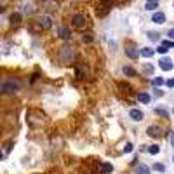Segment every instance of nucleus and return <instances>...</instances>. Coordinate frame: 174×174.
I'll return each instance as SVG.
<instances>
[{
	"mask_svg": "<svg viewBox=\"0 0 174 174\" xmlns=\"http://www.w3.org/2000/svg\"><path fill=\"white\" fill-rule=\"evenodd\" d=\"M118 89H122V92H131L132 87L129 85V84H125V82H118Z\"/></svg>",
	"mask_w": 174,
	"mask_h": 174,
	"instance_id": "nucleus-14",
	"label": "nucleus"
},
{
	"mask_svg": "<svg viewBox=\"0 0 174 174\" xmlns=\"http://www.w3.org/2000/svg\"><path fill=\"white\" fill-rule=\"evenodd\" d=\"M124 152H125V153H131V152H132V145H131V143H127V145H125Z\"/></svg>",
	"mask_w": 174,
	"mask_h": 174,
	"instance_id": "nucleus-26",
	"label": "nucleus"
},
{
	"mask_svg": "<svg viewBox=\"0 0 174 174\" xmlns=\"http://www.w3.org/2000/svg\"><path fill=\"white\" fill-rule=\"evenodd\" d=\"M148 37H150L152 40H159V33H153V31H150V33H148Z\"/></svg>",
	"mask_w": 174,
	"mask_h": 174,
	"instance_id": "nucleus-25",
	"label": "nucleus"
},
{
	"mask_svg": "<svg viewBox=\"0 0 174 174\" xmlns=\"http://www.w3.org/2000/svg\"><path fill=\"white\" fill-rule=\"evenodd\" d=\"M157 52H159V54H166V52H167V47H166V45H160V47L157 49Z\"/></svg>",
	"mask_w": 174,
	"mask_h": 174,
	"instance_id": "nucleus-21",
	"label": "nucleus"
},
{
	"mask_svg": "<svg viewBox=\"0 0 174 174\" xmlns=\"http://www.w3.org/2000/svg\"><path fill=\"white\" fill-rule=\"evenodd\" d=\"M171 145L174 146V131H172V134H171Z\"/></svg>",
	"mask_w": 174,
	"mask_h": 174,
	"instance_id": "nucleus-30",
	"label": "nucleus"
},
{
	"mask_svg": "<svg viewBox=\"0 0 174 174\" xmlns=\"http://www.w3.org/2000/svg\"><path fill=\"white\" fill-rule=\"evenodd\" d=\"M19 19H21V14H12V16H11L12 25H18V23H19Z\"/></svg>",
	"mask_w": 174,
	"mask_h": 174,
	"instance_id": "nucleus-18",
	"label": "nucleus"
},
{
	"mask_svg": "<svg viewBox=\"0 0 174 174\" xmlns=\"http://www.w3.org/2000/svg\"><path fill=\"white\" fill-rule=\"evenodd\" d=\"M172 7H174V4H172Z\"/></svg>",
	"mask_w": 174,
	"mask_h": 174,
	"instance_id": "nucleus-32",
	"label": "nucleus"
},
{
	"mask_svg": "<svg viewBox=\"0 0 174 174\" xmlns=\"http://www.w3.org/2000/svg\"><path fill=\"white\" fill-rule=\"evenodd\" d=\"M159 152H160V146L159 145H152L150 148H148V153H150V155H157Z\"/></svg>",
	"mask_w": 174,
	"mask_h": 174,
	"instance_id": "nucleus-16",
	"label": "nucleus"
},
{
	"mask_svg": "<svg viewBox=\"0 0 174 174\" xmlns=\"http://www.w3.org/2000/svg\"><path fill=\"white\" fill-rule=\"evenodd\" d=\"M71 26L77 28V30H84V28L87 26L85 16H84V14H73V16H71Z\"/></svg>",
	"mask_w": 174,
	"mask_h": 174,
	"instance_id": "nucleus-2",
	"label": "nucleus"
},
{
	"mask_svg": "<svg viewBox=\"0 0 174 174\" xmlns=\"http://www.w3.org/2000/svg\"><path fill=\"white\" fill-rule=\"evenodd\" d=\"M153 169H155V171H159V172H164V171H166V166H164V164H155Z\"/></svg>",
	"mask_w": 174,
	"mask_h": 174,
	"instance_id": "nucleus-19",
	"label": "nucleus"
},
{
	"mask_svg": "<svg viewBox=\"0 0 174 174\" xmlns=\"http://www.w3.org/2000/svg\"><path fill=\"white\" fill-rule=\"evenodd\" d=\"M125 54L129 56L131 59H138L139 56H141V54H139V51H136L134 47H127V49H125Z\"/></svg>",
	"mask_w": 174,
	"mask_h": 174,
	"instance_id": "nucleus-9",
	"label": "nucleus"
},
{
	"mask_svg": "<svg viewBox=\"0 0 174 174\" xmlns=\"http://www.w3.org/2000/svg\"><path fill=\"white\" fill-rule=\"evenodd\" d=\"M129 115H131V118L134 120V122H141L143 117H145V115H143V111L138 110V108H132V110L129 111Z\"/></svg>",
	"mask_w": 174,
	"mask_h": 174,
	"instance_id": "nucleus-6",
	"label": "nucleus"
},
{
	"mask_svg": "<svg viewBox=\"0 0 174 174\" xmlns=\"http://www.w3.org/2000/svg\"><path fill=\"white\" fill-rule=\"evenodd\" d=\"M124 73L127 77H136V70L132 68V66H124Z\"/></svg>",
	"mask_w": 174,
	"mask_h": 174,
	"instance_id": "nucleus-15",
	"label": "nucleus"
},
{
	"mask_svg": "<svg viewBox=\"0 0 174 174\" xmlns=\"http://www.w3.org/2000/svg\"><path fill=\"white\" fill-rule=\"evenodd\" d=\"M157 113H159V115H164L166 118H169V115H167V111H166V110H162V108H157Z\"/></svg>",
	"mask_w": 174,
	"mask_h": 174,
	"instance_id": "nucleus-24",
	"label": "nucleus"
},
{
	"mask_svg": "<svg viewBox=\"0 0 174 174\" xmlns=\"http://www.w3.org/2000/svg\"><path fill=\"white\" fill-rule=\"evenodd\" d=\"M159 66H160L162 71H169V70H172L174 64H172V61H171L169 57H162V59L159 61Z\"/></svg>",
	"mask_w": 174,
	"mask_h": 174,
	"instance_id": "nucleus-5",
	"label": "nucleus"
},
{
	"mask_svg": "<svg viewBox=\"0 0 174 174\" xmlns=\"http://www.w3.org/2000/svg\"><path fill=\"white\" fill-rule=\"evenodd\" d=\"M136 174H150V167L145 166V164H139L138 169H136Z\"/></svg>",
	"mask_w": 174,
	"mask_h": 174,
	"instance_id": "nucleus-11",
	"label": "nucleus"
},
{
	"mask_svg": "<svg viewBox=\"0 0 174 174\" xmlns=\"http://www.w3.org/2000/svg\"><path fill=\"white\" fill-rule=\"evenodd\" d=\"M111 169H113V167H111V164H104V166H103V172H110Z\"/></svg>",
	"mask_w": 174,
	"mask_h": 174,
	"instance_id": "nucleus-22",
	"label": "nucleus"
},
{
	"mask_svg": "<svg viewBox=\"0 0 174 174\" xmlns=\"http://www.w3.org/2000/svg\"><path fill=\"white\" fill-rule=\"evenodd\" d=\"M141 56H145V57H152L153 54H155V51L153 49H150V47H146V49H141V52H139Z\"/></svg>",
	"mask_w": 174,
	"mask_h": 174,
	"instance_id": "nucleus-13",
	"label": "nucleus"
},
{
	"mask_svg": "<svg viewBox=\"0 0 174 174\" xmlns=\"http://www.w3.org/2000/svg\"><path fill=\"white\" fill-rule=\"evenodd\" d=\"M146 134H148L150 138H162V136H164L162 127H159V125H152V127H148V129H146Z\"/></svg>",
	"mask_w": 174,
	"mask_h": 174,
	"instance_id": "nucleus-4",
	"label": "nucleus"
},
{
	"mask_svg": "<svg viewBox=\"0 0 174 174\" xmlns=\"http://www.w3.org/2000/svg\"><path fill=\"white\" fill-rule=\"evenodd\" d=\"M172 162H174V157H172Z\"/></svg>",
	"mask_w": 174,
	"mask_h": 174,
	"instance_id": "nucleus-31",
	"label": "nucleus"
},
{
	"mask_svg": "<svg viewBox=\"0 0 174 174\" xmlns=\"http://www.w3.org/2000/svg\"><path fill=\"white\" fill-rule=\"evenodd\" d=\"M84 42H87V44H89V42H92V35H85V37H84Z\"/></svg>",
	"mask_w": 174,
	"mask_h": 174,
	"instance_id": "nucleus-28",
	"label": "nucleus"
},
{
	"mask_svg": "<svg viewBox=\"0 0 174 174\" xmlns=\"http://www.w3.org/2000/svg\"><path fill=\"white\" fill-rule=\"evenodd\" d=\"M167 85H169V87H174V78H171V80H167Z\"/></svg>",
	"mask_w": 174,
	"mask_h": 174,
	"instance_id": "nucleus-29",
	"label": "nucleus"
},
{
	"mask_svg": "<svg viewBox=\"0 0 174 174\" xmlns=\"http://www.w3.org/2000/svg\"><path fill=\"white\" fill-rule=\"evenodd\" d=\"M157 7H159V0H146L145 2L146 11H157Z\"/></svg>",
	"mask_w": 174,
	"mask_h": 174,
	"instance_id": "nucleus-8",
	"label": "nucleus"
},
{
	"mask_svg": "<svg viewBox=\"0 0 174 174\" xmlns=\"http://www.w3.org/2000/svg\"><path fill=\"white\" fill-rule=\"evenodd\" d=\"M162 45H166L167 49H169V47H174V40H166V42H162Z\"/></svg>",
	"mask_w": 174,
	"mask_h": 174,
	"instance_id": "nucleus-20",
	"label": "nucleus"
},
{
	"mask_svg": "<svg viewBox=\"0 0 174 174\" xmlns=\"http://www.w3.org/2000/svg\"><path fill=\"white\" fill-rule=\"evenodd\" d=\"M59 59L64 64H73L77 59V52L71 47H63V49H59Z\"/></svg>",
	"mask_w": 174,
	"mask_h": 174,
	"instance_id": "nucleus-1",
	"label": "nucleus"
},
{
	"mask_svg": "<svg viewBox=\"0 0 174 174\" xmlns=\"http://www.w3.org/2000/svg\"><path fill=\"white\" fill-rule=\"evenodd\" d=\"M37 23H38L40 30H51V26H52V19H51V16H40Z\"/></svg>",
	"mask_w": 174,
	"mask_h": 174,
	"instance_id": "nucleus-3",
	"label": "nucleus"
},
{
	"mask_svg": "<svg viewBox=\"0 0 174 174\" xmlns=\"http://www.w3.org/2000/svg\"><path fill=\"white\" fill-rule=\"evenodd\" d=\"M138 99L141 101V103H145V104H148L150 101H152V96L148 94V92H139L138 94Z\"/></svg>",
	"mask_w": 174,
	"mask_h": 174,
	"instance_id": "nucleus-10",
	"label": "nucleus"
},
{
	"mask_svg": "<svg viewBox=\"0 0 174 174\" xmlns=\"http://www.w3.org/2000/svg\"><path fill=\"white\" fill-rule=\"evenodd\" d=\"M9 2H11V0H0V9H5V7L9 5Z\"/></svg>",
	"mask_w": 174,
	"mask_h": 174,
	"instance_id": "nucleus-23",
	"label": "nucleus"
},
{
	"mask_svg": "<svg viewBox=\"0 0 174 174\" xmlns=\"http://www.w3.org/2000/svg\"><path fill=\"white\" fill-rule=\"evenodd\" d=\"M167 37H169L171 40H174V28H171V30L167 31Z\"/></svg>",
	"mask_w": 174,
	"mask_h": 174,
	"instance_id": "nucleus-27",
	"label": "nucleus"
},
{
	"mask_svg": "<svg viewBox=\"0 0 174 174\" xmlns=\"http://www.w3.org/2000/svg\"><path fill=\"white\" fill-rule=\"evenodd\" d=\"M57 33H59V38H63V40H68L70 38V31L68 30H66V28H59V30H57Z\"/></svg>",
	"mask_w": 174,
	"mask_h": 174,
	"instance_id": "nucleus-12",
	"label": "nucleus"
},
{
	"mask_svg": "<svg viewBox=\"0 0 174 174\" xmlns=\"http://www.w3.org/2000/svg\"><path fill=\"white\" fill-rule=\"evenodd\" d=\"M166 84V80L162 78V77H157V78H153V85L155 87H160V85H164Z\"/></svg>",
	"mask_w": 174,
	"mask_h": 174,
	"instance_id": "nucleus-17",
	"label": "nucleus"
},
{
	"mask_svg": "<svg viewBox=\"0 0 174 174\" xmlns=\"http://www.w3.org/2000/svg\"><path fill=\"white\" fill-rule=\"evenodd\" d=\"M152 21L155 25H164V23H166V14L164 12H153Z\"/></svg>",
	"mask_w": 174,
	"mask_h": 174,
	"instance_id": "nucleus-7",
	"label": "nucleus"
}]
</instances>
